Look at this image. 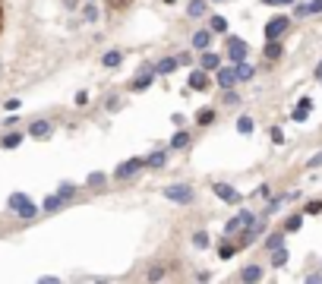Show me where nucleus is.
I'll use <instances>...</instances> for the list:
<instances>
[{"mask_svg":"<svg viewBox=\"0 0 322 284\" xmlns=\"http://www.w3.org/2000/svg\"><path fill=\"white\" fill-rule=\"evenodd\" d=\"M287 29H291V19H287V16H272L265 22V38H268V41H275V38H281Z\"/></svg>","mask_w":322,"mask_h":284,"instance_id":"f257e3e1","label":"nucleus"},{"mask_svg":"<svg viewBox=\"0 0 322 284\" xmlns=\"http://www.w3.org/2000/svg\"><path fill=\"white\" fill-rule=\"evenodd\" d=\"M246 54H250V44H246L243 38H227V60H231V63L246 60Z\"/></svg>","mask_w":322,"mask_h":284,"instance_id":"f03ea898","label":"nucleus"},{"mask_svg":"<svg viewBox=\"0 0 322 284\" xmlns=\"http://www.w3.org/2000/svg\"><path fill=\"white\" fill-rule=\"evenodd\" d=\"M253 221H256V215H253V212H240V215H234V218L224 224V234H240L243 227H250Z\"/></svg>","mask_w":322,"mask_h":284,"instance_id":"7ed1b4c3","label":"nucleus"},{"mask_svg":"<svg viewBox=\"0 0 322 284\" xmlns=\"http://www.w3.org/2000/svg\"><path fill=\"white\" fill-rule=\"evenodd\" d=\"M164 196H167L171 202H180V205H190V202H193V189H190V186H183V183L167 186V189H164Z\"/></svg>","mask_w":322,"mask_h":284,"instance_id":"20e7f679","label":"nucleus"},{"mask_svg":"<svg viewBox=\"0 0 322 284\" xmlns=\"http://www.w3.org/2000/svg\"><path fill=\"white\" fill-rule=\"evenodd\" d=\"M152 82H155V70H152V66H142V70L136 73V79H133L130 89L133 92H145V89H152Z\"/></svg>","mask_w":322,"mask_h":284,"instance_id":"39448f33","label":"nucleus"},{"mask_svg":"<svg viewBox=\"0 0 322 284\" xmlns=\"http://www.w3.org/2000/svg\"><path fill=\"white\" fill-rule=\"evenodd\" d=\"M139 167H145V158H130V161H123V164L114 171V177H117V180H126V177H133Z\"/></svg>","mask_w":322,"mask_h":284,"instance_id":"423d86ee","label":"nucleus"},{"mask_svg":"<svg viewBox=\"0 0 322 284\" xmlns=\"http://www.w3.org/2000/svg\"><path fill=\"white\" fill-rule=\"evenodd\" d=\"M310 107H313V98H310V95H303V98L297 101V107H294L291 120H294V123H303V120L310 117Z\"/></svg>","mask_w":322,"mask_h":284,"instance_id":"0eeeda50","label":"nucleus"},{"mask_svg":"<svg viewBox=\"0 0 322 284\" xmlns=\"http://www.w3.org/2000/svg\"><path fill=\"white\" fill-rule=\"evenodd\" d=\"M212 189H215V196H218V199L231 202V205H237V202H240V193H237L234 186H227V183H215Z\"/></svg>","mask_w":322,"mask_h":284,"instance_id":"6e6552de","label":"nucleus"},{"mask_svg":"<svg viewBox=\"0 0 322 284\" xmlns=\"http://www.w3.org/2000/svg\"><path fill=\"white\" fill-rule=\"evenodd\" d=\"M29 136H32V139L51 136V123H48V120H32V123H29Z\"/></svg>","mask_w":322,"mask_h":284,"instance_id":"1a4fd4ad","label":"nucleus"},{"mask_svg":"<svg viewBox=\"0 0 322 284\" xmlns=\"http://www.w3.org/2000/svg\"><path fill=\"white\" fill-rule=\"evenodd\" d=\"M234 73H237V82H246V79L256 76V66L246 63V60H240V63H234Z\"/></svg>","mask_w":322,"mask_h":284,"instance_id":"9d476101","label":"nucleus"},{"mask_svg":"<svg viewBox=\"0 0 322 284\" xmlns=\"http://www.w3.org/2000/svg\"><path fill=\"white\" fill-rule=\"evenodd\" d=\"M190 89H196V92L209 89V76H205V70H193L190 73Z\"/></svg>","mask_w":322,"mask_h":284,"instance_id":"9b49d317","label":"nucleus"},{"mask_svg":"<svg viewBox=\"0 0 322 284\" xmlns=\"http://www.w3.org/2000/svg\"><path fill=\"white\" fill-rule=\"evenodd\" d=\"M209 44H212V29H199L193 35V47L196 51H209Z\"/></svg>","mask_w":322,"mask_h":284,"instance_id":"f8f14e48","label":"nucleus"},{"mask_svg":"<svg viewBox=\"0 0 322 284\" xmlns=\"http://www.w3.org/2000/svg\"><path fill=\"white\" fill-rule=\"evenodd\" d=\"M234 82H237V73H234V66H224V70H218V85H221V89H234Z\"/></svg>","mask_w":322,"mask_h":284,"instance_id":"ddd939ff","label":"nucleus"},{"mask_svg":"<svg viewBox=\"0 0 322 284\" xmlns=\"http://www.w3.org/2000/svg\"><path fill=\"white\" fill-rule=\"evenodd\" d=\"M205 10H209V0H190V6H186V16L199 19V16H205Z\"/></svg>","mask_w":322,"mask_h":284,"instance_id":"4468645a","label":"nucleus"},{"mask_svg":"<svg viewBox=\"0 0 322 284\" xmlns=\"http://www.w3.org/2000/svg\"><path fill=\"white\" fill-rule=\"evenodd\" d=\"M262 54H265V60H281V54H284V47H281V44H278V38H275V41H265Z\"/></svg>","mask_w":322,"mask_h":284,"instance_id":"2eb2a0df","label":"nucleus"},{"mask_svg":"<svg viewBox=\"0 0 322 284\" xmlns=\"http://www.w3.org/2000/svg\"><path fill=\"white\" fill-rule=\"evenodd\" d=\"M287 259H291L287 246H278V249H272V265H275V268H284V265H287Z\"/></svg>","mask_w":322,"mask_h":284,"instance_id":"dca6fc26","label":"nucleus"},{"mask_svg":"<svg viewBox=\"0 0 322 284\" xmlns=\"http://www.w3.org/2000/svg\"><path fill=\"white\" fill-rule=\"evenodd\" d=\"M199 63H202V70H218V66H221V57H218V54H212V51H202Z\"/></svg>","mask_w":322,"mask_h":284,"instance_id":"f3484780","label":"nucleus"},{"mask_svg":"<svg viewBox=\"0 0 322 284\" xmlns=\"http://www.w3.org/2000/svg\"><path fill=\"white\" fill-rule=\"evenodd\" d=\"M16 212H19V218H25V221H32V218H35V215H38V208H35V205H32V202H29V199H22V202H19V205H16Z\"/></svg>","mask_w":322,"mask_h":284,"instance_id":"a211bd4d","label":"nucleus"},{"mask_svg":"<svg viewBox=\"0 0 322 284\" xmlns=\"http://www.w3.org/2000/svg\"><path fill=\"white\" fill-rule=\"evenodd\" d=\"M240 281H262V265H246L240 272Z\"/></svg>","mask_w":322,"mask_h":284,"instance_id":"6ab92c4d","label":"nucleus"},{"mask_svg":"<svg viewBox=\"0 0 322 284\" xmlns=\"http://www.w3.org/2000/svg\"><path fill=\"white\" fill-rule=\"evenodd\" d=\"M278 246H284V231H275V234L265 237V249H268V253H272V249H278Z\"/></svg>","mask_w":322,"mask_h":284,"instance_id":"aec40b11","label":"nucleus"},{"mask_svg":"<svg viewBox=\"0 0 322 284\" xmlns=\"http://www.w3.org/2000/svg\"><path fill=\"white\" fill-rule=\"evenodd\" d=\"M63 205H66V202L60 199V196H48V199L41 202V208H44V212H48V215H51V212H60V208H63Z\"/></svg>","mask_w":322,"mask_h":284,"instance_id":"412c9836","label":"nucleus"},{"mask_svg":"<svg viewBox=\"0 0 322 284\" xmlns=\"http://www.w3.org/2000/svg\"><path fill=\"white\" fill-rule=\"evenodd\" d=\"M177 57H164V60H161V63L155 66V73H161V76H167V73H174V70H177Z\"/></svg>","mask_w":322,"mask_h":284,"instance_id":"4be33fe9","label":"nucleus"},{"mask_svg":"<svg viewBox=\"0 0 322 284\" xmlns=\"http://www.w3.org/2000/svg\"><path fill=\"white\" fill-rule=\"evenodd\" d=\"M303 227V215H291V218L284 221V234H294V231H300Z\"/></svg>","mask_w":322,"mask_h":284,"instance_id":"5701e85b","label":"nucleus"},{"mask_svg":"<svg viewBox=\"0 0 322 284\" xmlns=\"http://www.w3.org/2000/svg\"><path fill=\"white\" fill-rule=\"evenodd\" d=\"M171 145H174V148H186V145H190V133H186V130H177V133H174V139H171Z\"/></svg>","mask_w":322,"mask_h":284,"instance_id":"b1692460","label":"nucleus"},{"mask_svg":"<svg viewBox=\"0 0 322 284\" xmlns=\"http://www.w3.org/2000/svg\"><path fill=\"white\" fill-rule=\"evenodd\" d=\"M237 133H243V136H246V133H253V117L240 114V117H237Z\"/></svg>","mask_w":322,"mask_h":284,"instance_id":"393cba45","label":"nucleus"},{"mask_svg":"<svg viewBox=\"0 0 322 284\" xmlns=\"http://www.w3.org/2000/svg\"><path fill=\"white\" fill-rule=\"evenodd\" d=\"M164 161H167L164 152H152L149 158H145V164H149V167H164Z\"/></svg>","mask_w":322,"mask_h":284,"instance_id":"a878e982","label":"nucleus"},{"mask_svg":"<svg viewBox=\"0 0 322 284\" xmlns=\"http://www.w3.org/2000/svg\"><path fill=\"white\" fill-rule=\"evenodd\" d=\"M120 60H123V54H120V51H107L104 57H101V63H104V66H117Z\"/></svg>","mask_w":322,"mask_h":284,"instance_id":"bb28decb","label":"nucleus"},{"mask_svg":"<svg viewBox=\"0 0 322 284\" xmlns=\"http://www.w3.org/2000/svg\"><path fill=\"white\" fill-rule=\"evenodd\" d=\"M57 196H60V199H63V202H70V199H73V196H76V186H73V183H60V189H57Z\"/></svg>","mask_w":322,"mask_h":284,"instance_id":"cd10ccee","label":"nucleus"},{"mask_svg":"<svg viewBox=\"0 0 322 284\" xmlns=\"http://www.w3.org/2000/svg\"><path fill=\"white\" fill-rule=\"evenodd\" d=\"M209 29H212V32H227V19H224V16H212Z\"/></svg>","mask_w":322,"mask_h":284,"instance_id":"c85d7f7f","label":"nucleus"},{"mask_svg":"<svg viewBox=\"0 0 322 284\" xmlns=\"http://www.w3.org/2000/svg\"><path fill=\"white\" fill-rule=\"evenodd\" d=\"M199 126H209L212 123V120H215V111H212V107H205V111H199Z\"/></svg>","mask_w":322,"mask_h":284,"instance_id":"c756f323","label":"nucleus"},{"mask_svg":"<svg viewBox=\"0 0 322 284\" xmlns=\"http://www.w3.org/2000/svg\"><path fill=\"white\" fill-rule=\"evenodd\" d=\"M319 212H322V202H319V199H310V202L303 205V215H319Z\"/></svg>","mask_w":322,"mask_h":284,"instance_id":"7c9ffc66","label":"nucleus"},{"mask_svg":"<svg viewBox=\"0 0 322 284\" xmlns=\"http://www.w3.org/2000/svg\"><path fill=\"white\" fill-rule=\"evenodd\" d=\"M234 253H237V246H234V243H221V246H218V256H221V259H231Z\"/></svg>","mask_w":322,"mask_h":284,"instance_id":"2f4dec72","label":"nucleus"},{"mask_svg":"<svg viewBox=\"0 0 322 284\" xmlns=\"http://www.w3.org/2000/svg\"><path fill=\"white\" fill-rule=\"evenodd\" d=\"M193 243H196L199 249H205V246H209V234H205V231H196V234H193Z\"/></svg>","mask_w":322,"mask_h":284,"instance_id":"473e14b6","label":"nucleus"},{"mask_svg":"<svg viewBox=\"0 0 322 284\" xmlns=\"http://www.w3.org/2000/svg\"><path fill=\"white\" fill-rule=\"evenodd\" d=\"M19 142H22V133H10V136L3 139V148H16Z\"/></svg>","mask_w":322,"mask_h":284,"instance_id":"72a5a7b5","label":"nucleus"},{"mask_svg":"<svg viewBox=\"0 0 322 284\" xmlns=\"http://www.w3.org/2000/svg\"><path fill=\"white\" fill-rule=\"evenodd\" d=\"M268 136H272L275 145H284V133H281V126H272V130H268Z\"/></svg>","mask_w":322,"mask_h":284,"instance_id":"f704fd0d","label":"nucleus"},{"mask_svg":"<svg viewBox=\"0 0 322 284\" xmlns=\"http://www.w3.org/2000/svg\"><path fill=\"white\" fill-rule=\"evenodd\" d=\"M104 180H107L104 174H98V171H95V174H89V180H85V183H89V186H104Z\"/></svg>","mask_w":322,"mask_h":284,"instance_id":"c9c22d12","label":"nucleus"},{"mask_svg":"<svg viewBox=\"0 0 322 284\" xmlns=\"http://www.w3.org/2000/svg\"><path fill=\"white\" fill-rule=\"evenodd\" d=\"M95 19H98V6L89 3V6H85V22H95Z\"/></svg>","mask_w":322,"mask_h":284,"instance_id":"e433bc0d","label":"nucleus"},{"mask_svg":"<svg viewBox=\"0 0 322 284\" xmlns=\"http://www.w3.org/2000/svg\"><path fill=\"white\" fill-rule=\"evenodd\" d=\"M22 199H29V196H25V193H13L10 199H6V205H10V208H16V205H19Z\"/></svg>","mask_w":322,"mask_h":284,"instance_id":"4c0bfd02","label":"nucleus"},{"mask_svg":"<svg viewBox=\"0 0 322 284\" xmlns=\"http://www.w3.org/2000/svg\"><path fill=\"white\" fill-rule=\"evenodd\" d=\"M145 278H149V281H161V278H164V268H149Z\"/></svg>","mask_w":322,"mask_h":284,"instance_id":"58836bf2","label":"nucleus"},{"mask_svg":"<svg viewBox=\"0 0 322 284\" xmlns=\"http://www.w3.org/2000/svg\"><path fill=\"white\" fill-rule=\"evenodd\" d=\"M313 13H322V0H310L306 3V16H313Z\"/></svg>","mask_w":322,"mask_h":284,"instance_id":"ea45409f","label":"nucleus"},{"mask_svg":"<svg viewBox=\"0 0 322 284\" xmlns=\"http://www.w3.org/2000/svg\"><path fill=\"white\" fill-rule=\"evenodd\" d=\"M306 167H322V152H316L310 161H306Z\"/></svg>","mask_w":322,"mask_h":284,"instance_id":"a19ab883","label":"nucleus"},{"mask_svg":"<svg viewBox=\"0 0 322 284\" xmlns=\"http://www.w3.org/2000/svg\"><path fill=\"white\" fill-rule=\"evenodd\" d=\"M262 3H268V6H291L294 0H262Z\"/></svg>","mask_w":322,"mask_h":284,"instance_id":"79ce46f5","label":"nucleus"},{"mask_svg":"<svg viewBox=\"0 0 322 284\" xmlns=\"http://www.w3.org/2000/svg\"><path fill=\"white\" fill-rule=\"evenodd\" d=\"M294 16H306V3H297V6H294Z\"/></svg>","mask_w":322,"mask_h":284,"instance_id":"37998d69","label":"nucleus"},{"mask_svg":"<svg viewBox=\"0 0 322 284\" xmlns=\"http://www.w3.org/2000/svg\"><path fill=\"white\" fill-rule=\"evenodd\" d=\"M306 281H310V284H316V281H322V272H313V275H306Z\"/></svg>","mask_w":322,"mask_h":284,"instance_id":"c03bdc74","label":"nucleus"},{"mask_svg":"<svg viewBox=\"0 0 322 284\" xmlns=\"http://www.w3.org/2000/svg\"><path fill=\"white\" fill-rule=\"evenodd\" d=\"M316 79H322V63H319V66H316Z\"/></svg>","mask_w":322,"mask_h":284,"instance_id":"a18cd8bd","label":"nucleus"},{"mask_svg":"<svg viewBox=\"0 0 322 284\" xmlns=\"http://www.w3.org/2000/svg\"><path fill=\"white\" fill-rule=\"evenodd\" d=\"M63 3H66V6H70V10H73V6H76V0H63Z\"/></svg>","mask_w":322,"mask_h":284,"instance_id":"49530a36","label":"nucleus"},{"mask_svg":"<svg viewBox=\"0 0 322 284\" xmlns=\"http://www.w3.org/2000/svg\"><path fill=\"white\" fill-rule=\"evenodd\" d=\"M164 3H174V0H164Z\"/></svg>","mask_w":322,"mask_h":284,"instance_id":"de8ad7c7","label":"nucleus"},{"mask_svg":"<svg viewBox=\"0 0 322 284\" xmlns=\"http://www.w3.org/2000/svg\"><path fill=\"white\" fill-rule=\"evenodd\" d=\"M212 3H221V0H212Z\"/></svg>","mask_w":322,"mask_h":284,"instance_id":"09e8293b","label":"nucleus"}]
</instances>
